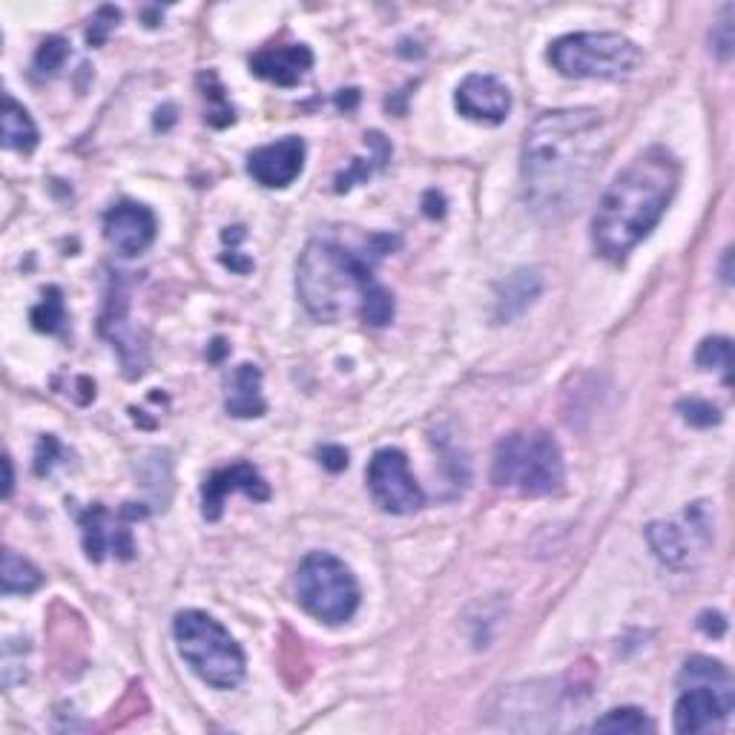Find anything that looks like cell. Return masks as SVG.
Instances as JSON below:
<instances>
[{"mask_svg": "<svg viewBox=\"0 0 735 735\" xmlns=\"http://www.w3.org/2000/svg\"><path fill=\"white\" fill-rule=\"evenodd\" d=\"M368 489L382 512L412 514L422 509L426 494L414 480L408 457L400 449H382L368 466Z\"/></svg>", "mask_w": 735, "mask_h": 735, "instance_id": "9", "label": "cell"}, {"mask_svg": "<svg viewBox=\"0 0 735 735\" xmlns=\"http://www.w3.org/2000/svg\"><path fill=\"white\" fill-rule=\"evenodd\" d=\"M38 144V127L29 119V112L15 101V98L3 96V147L7 150L29 152Z\"/></svg>", "mask_w": 735, "mask_h": 735, "instance_id": "19", "label": "cell"}, {"mask_svg": "<svg viewBox=\"0 0 735 735\" xmlns=\"http://www.w3.org/2000/svg\"><path fill=\"white\" fill-rule=\"evenodd\" d=\"M198 84L205 87V101H210V107H207V121H210L213 127H228V124H233L236 115H233V107H230V101L224 98L222 84H219V78H216L213 72L201 75Z\"/></svg>", "mask_w": 735, "mask_h": 735, "instance_id": "25", "label": "cell"}, {"mask_svg": "<svg viewBox=\"0 0 735 735\" xmlns=\"http://www.w3.org/2000/svg\"><path fill=\"white\" fill-rule=\"evenodd\" d=\"M119 21H121L119 9H112V7L98 9L96 21H93V26H89V33H87L89 47H101L103 40H107V35H110V29L119 26Z\"/></svg>", "mask_w": 735, "mask_h": 735, "instance_id": "30", "label": "cell"}, {"mask_svg": "<svg viewBox=\"0 0 735 735\" xmlns=\"http://www.w3.org/2000/svg\"><path fill=\"white\" fill-rule=\"evenodd\" d=\"M296 293L314 319L359 317L382 328L394 319L391 293L373 279V261L331 242H310L296 265Z\"/></svg>", "mask_w": 735, "mask_h": 735, "instance_id": "3", "label": "cell"}, {"mask_svg": "<svg viewBox=\"0 0 735 735\" xmlns=\"http://www.w3.org/2000/svg\"><path fill=\"white\" fill-rule=\"evenodd\" d=\"M66 58H70V44L64 38H47L35 56V70L40 75H56L66 64Z\"/></svg>", "mask_w": 735, "mask_h": 735, "instance_id": "27", "label": "cell"}, {"mask_svg": "<svg viewBox=\"0 0 735 735\" xmlns=\"http://www.w3.org/2000/svg\"><path fill=\"white\" fill-rule=\"evenodd\" d=\"M179 652L198 678L216 689H233L245 678V652L230 638L216 617L198 609L175 615L173 624Z\"/></svg>", "mask_w": 735, "mask_h": 735, "instance_id": "5", "label": "cell"}, {"mask_svg": "<svg viewBox=\"0 0 735 735\" xmlns=\"http://www.w3.org/2000/svg\"><path fill=\"white\" fill-rule=\"evenodd\" d=\"M607 152L601 112L592 107L543 112L523 142V187L531 210L561 222L584 201Z\"/></svg>", "mask_w": 735, "mask_h": 735, "instance_id": "1", "label": "cell"}, {"mask_svg": "<svg viewBox=\"0 0 735 735\" xmlns=\"http://www.w3.org/2000/svg\"><path fill=\"white\" fill-rule=\"evenodd\" d=\"M156 216L150 207L121 201L103 216V236L121 256H138L152 245L156 238Z\"/></svg>", "mask_w": 735, "mask_h": 735, "instance_id": "14", "label": "cell"}, {"mask_svg": "<svg viewBox=\"0 0 735 735\" xmlns=\"http://www.w3.org/2000/svg\"><path fill=\"white\" fill-rule=\"evenodd\" d=\"M595 733H629V735H640V733H652L656 724L638 710V707H621V710H609L603 719H598L592 724Z\"/></svg>", "mask_w": 735, "mask_h": 735, "instance_id": "22", "label": "cell"}, {"mask_svg": "<svg viewBox=\"0 0 735 735\" xmlns=\"http://www.w3.org/2000/svg\"><path fill=\"white\" fill-rule=\"evenodd\" d=\"M66 319V310H64V299H61V291L58 287H49L47 293H44V302H40L38 308L33 310V324L38 328V331H47V333H56L61 324H64Z\"/></svg>", "mask_w": 735, "mask_h": 735, "instance_id": "26", "label": "cell"}, {"mask_svg": "<svg viewBox=\"0 0 735 735\" xmlns=\"http://www.w3.org/2000/svg\"><path fill=\"white\" fill-rule=\"evenodd\" d=\"M224 354H228V345H224V340H216L213 351H210V359H213V363H219Z\"/></svg>", "mask_w": 735, "mask_h": 735, "instance_id": "36", "label": "cell"}, {"mask_svg": "<svg viewBox=\"0 0 735 735\" xmlns=\"http://www.w3.org/2000/svg\"><path fill=\"white\" fill-rule=\"evenodd\" d=\"M296 598L302 609L322 624H345L359 607L354 572L331 552H310L296 572Z\"/></svg>", "mask_w": 735, "mask_h": 735, "instance_id": "7", "label": "cell"}, {"mask_svg": "<svg viewBox=\"0 0 735 735\" xmlns=\"http://www.w3.org/2000/svg\"><path fill=\"white\" fill-rule=\"evenodd\" d=\"M3 468H7V482H3V498L12 494V486H15V477H12V460L3 457Z\"/></svg>", "mask_w": 735, "mask_h": 735, "instance_id": "35", "label": "cell"}, {"mask_svg": "<svg viewBox=\"0 0 735 735\" xmlns=\"http://www.w3.org/2000/svg\"><path fill=\"white\" fill-rule=\"evenodd\" d=\"M314 66V52L305 44H291V47H268L250 58L254 75L265 81H273L279 87H296Z\"/></svg>", "mask_w": 735, "mask_h": 735, "instance_id": "17", "label": "cell"}, {"mask_svg": "<svg viewBox=\"0 0 735 735\" xmlns=\"http://www.w3.org/2000/svg\"><path fill=\"white\" fill-rule=\"evenodd\" d=\"M0 580H3V595H29L44 584V575L26 558L7 549L3 552V575H0Z\"/></svg>", "mask_w": 735, "mask_h": 735, "instance_id": "21", "label": "cell"}, {"mask_svg": "<svg viewBox=\"0 0 735 735\" xmlns=\"http://www.w3.org/2000/svg\"><path fill=\"white\" fill-rule=\"evenodd\" d=\"M561 445L546 431H514L503 437L491 460V482L526 498H543L563 486Z\"/></svg>", "mask_w": 735, "mask_h": 735, "instance_id": "4", "label": "cell"}, {"mask_svg": "<svg viewBox=\"0 0 735 735\" xmlns=\"http://www.w3.org/2000/svg\"><path fill=\"white\" fill-rule=\"evenodd\" d=\"M681 687H689V684H724V681H733L730 670L721 661H712V658H689L684 670L678 675Z\"/></svg>", "mask_w": 735, "mask_h": 735, "instance_id": "24", "label": "cell"}, {"mask_svg": "<svg viewBox=\"0 0 735 735\" xmlns=\"http://www.w3.org/2000/svg\"><path fill=\"white\" fill-rule=\"evenodd\" d=\"M710 44H712V52H715V56H719L721 61H727V58L733 56V47H735V35H733V7L724 9V15H721L719 24L712 26Z\"/></svg>", "mask_w": 735, "mask_h": 735, "instance_id": "29", "label": "cell"}, {"mask_svg": "<svg viewBox=\"0 0 735 735\" xmlns=\"http://www.w3.org/2000/svg\"><path fill=\"white\" fill-rule=\"evenodd\" d=\"M538 293H540V277L535 270H520V273H514L506 282V287H503L498 317L500 319L517 317L520 310L529 308L531 299H535Z\"/></svg>", "mask_w": 735, "mask_h": 735, "instance_id": "20", "label": "cell"}, {"mask_svg": "<svg viewBox=\"0 0 735 735\" xmlns=\"http://www.w3.org/2000/svg\"><path fill=\"white\" fill-rule=\"evenodd\" d=\"M127 308V293L115 287V293L107 299L101 331L112 342V348H119L121 363L127 368V377H142L144 368H147V345L138 340V331L130 324Z\"/></svg>", "mask_w": 735, "mask_h": 735, "instance_id": "16", "label": "cell"}, {"mask_svg": "<svg viewBox=\"0 0 735 735\" xmlns=\"http://www.w3.org/2000/svg\"><path fill=\"white\" fill-rule=\"evenodd\" d=\"M696 363L701 365L703 371H721L724 382H733V373H730V368H733V345H730L727 336L703 340L696 354Z\"/></svg>", "mask_w": 735, "mask_h": 735, "instance_id": "23", "label": "cell"}, {"mask_svg": "<svg viewBox=\"0 0 735 735\" xmlns=\"http://www.w3.org/2000/svg\"><path fill=\"white\" fill-rule=\"evenodd\" d=\"M698 629L703 635H710V638H721V635L727 633V621L721 612H701L698 615Z\"/></svg>", "mask_w": 735, "mask_h": 735, "instance_id": "33", "label": "cell"}, {"mask_svg": "<svg viewBox=\"0 0 735 735\" xmlns=\"http://www.w3.org/2000/svg\"><path fill=\"white\" fill-rule=\"evenodd\" d=\"M58 454H64V449H61V443H58L56 437H44L38 445V457H35V471H38L40 477L49 475L52 471V466L58 463Z\"/></svg>", "mask_w": 735, "mask_h": 735, "instance_id": "31", "label": "cell"}, {"mask_svg": "<svg viewBox=\"0 0 735 735\" xmlns=\"http://www.w3.org/2000/svg\"><path fill=\"white\" fill-rule=\"evenodd\" d=\"M733 681L724 684H689L675 703V733L719 730L733 715Z\"/></svg>", "mask_w": 735, "mask_h": 735, "instance_id": "11", "label": "cell"}, {"mask_svg": "<svg viewBox=\"0 0 735 735\" xmlns=\"http://www.w3.org/2000/svg\"><path fill=\"white\" fill-rule=\"evenodd\" d=\"M356 101H359V93H356V89H348V96L336 98V103H340V110H354Z\"/></svg>", "mask_w": 735, "mask_h": 735, "instance_id": "34", "label": "cell"}, {"mask_svg": "<svg viewBox=\"0 0 735 735\" xmlns=\"http://www.w3.org/2000/svg\"><path fill=\"white\" fill-rule=\"evenodd\" d=\"M678 412L681 417H684V422H689V426L696 428H710L721 422L719 408L712 403H707V400H696V396H693V400H681Z\"/></svg>", "mask_w": 735, "mask_h": 735, "instance_id": "28", "label": "cell"}, {"mask_svg": "<svg viewBox=\"0 0 735 735\" xmlns=\"http://www.w3.org/2000/svg\"><path fill=\"white\" fill-rule=\"evenodd\" d=\"M647 540L661 563L672 569H689L696 566L698 549L710 546L712 540V517L707 503H693L684 512V523L658 520L647 526Z\"/></svg>", "mask_w": 735, "mask_h": 735, "instance_id": "8", "label": "cell"}, {"mask_svg": "<svg viewBox=\"0 0 735 735\" xmlns=\"http://www.w3.org/2000/svg\"><path fill=\"white\" fill-rule=\"evenodd\" d=\"M138 517H147V509L142 503H124L119 517L103 506H89L81 514V531H84V549H87L89 561L101 563L107 552L121 561H133L135 543L127 520H138Z\"/></svg>", "mask_w": 735, "mask_h": 735, "instance_id": "10", "label": "cell"}, {"mask_svg": "<svg viewBox=\"0 0 735 735\" xmlns=\"http://www.w3.org/2000/svg\"><path fill=\"white\" fill-rule=\"evenodd\" d=\"M302 167H305V142L296 135H285L279 142L265 144L247 159V173L254 175V182L270 187V191L296 182L302 175Z\"/></svg>", "mask_w": 735, "mask_h": 735, "instance_id": "12", "label": "cell"}, {"mask_svg": "<svg viewBox=\"0 0 735 735\" xmlns=\"http://www.w3.org/2000/svg\"><path fill=\"white\" fill-rule=\"evenodd\" d=\"M730 259H733V250H727V254H724V268H721V273H724V282H733V277H730Z\"/></svg>", "mask_w": 735, "mask_h": 735, "instance_id": "37", "label": "cell"}, {"mask_svg": "<svg viewBox=\"0 0 735 735\" xmlns=\"http://www.w3.org/2000/svg\"><path fill=\"white\" fill-rule=\"evenodd\" d=\"M228 412L233 417H261L265 414V396H261V371L256 365L245 363L233 371L228 391Z\"/></svg>", "mask_w": 735, "mask_h": 735, "instance_id": "18", "label": "cell"}, {"mask_svg": "<svg viewBox=\"0 0 735 735\" xmlns=\"http://www.w3.org/2000/svg\"><path fill=\"white\" fill-rule=\"evenodd\" d=\"M549 61L566 78H626L638 70L640 49L617 33H577L554 40Z\"/></svg>", "mask_w": 735, "mask_h": 735, "instance_id": "6", "label": "cell"}, {"mask_svg": "<svg viewBox=\"0 0 735 735\" xmlns=\"http://www.w3.org/2000/svg\"><path fill=\"white\" fill-rule=\"evenodd\" d=\"M319 460H322V466L328 471H342V468L348 466V451L340 449V445H322L319 449Z\"/></svg>", "mask_w": 735, "mask_h": 735, "instance_id": "32", "label": "cell"}, {"mask_svg": "<svg viewBox=\"0 0 735 735\" xmlns=\"http://www.w3.org/2000/svg\"><path fill=\"white\" fill-rule=\"evenodd\" d=\"M233 491H245L247 498L259 500V503L270 498V486L250 463H233V466L213 471L201 486V514H205V520H219L222 517L224 500Z\"/></svg>", "mask_w": 735, "mask_h": 735, "instance_id": "15", "label": "cell"}, {"mask_svg": "<svg viewBox=\"0 0 735 735\" xmlns=\"http://www.w3.org/2000/svg\"><path fill=\"white\" fill-rule=\"evenodd\" d=\"M454 103H457L460 115H466V119L482 121V124H503L512 112V93L494 75L475 72L463 78Z\"/></svg>", "mask_w": 735, "mask_h": 735, "instance_id": "13", "label": "cell"}, {"mask_svg": "<svg viewBox=\"0 0 735 735\" xmlns=\"http://www.w3.org/2000/svg\"><path fill=\"white\" fill-rule=\"evenodd\" d=\"M681 161L666 147H649L615 175L598 201L592 245L612 265L626 261L652 233L678 191Z\"/></svg>", "mask_w": 735, "mask_h": 735, "instance_id": "2", "label": "cell"}]
</instances>
